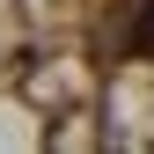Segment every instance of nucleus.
<instances>
[{"label":"nucleus","instance_id":"obj_1","mask_svg":"<svg viewBox=\"0 0 154 154\" xmlns=\"http://www.w3.org/2000/svg\"><path fill=\"white\" fill-rule=\"evenodd\" d=\"M132 51H154V0H147V22H140V37H132Z\"/></svg>","mask_w":154,"mask_h":154}]
</instances>
